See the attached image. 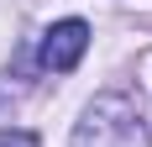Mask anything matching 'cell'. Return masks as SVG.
Returning a JSON list of instances; mask_svg holds the SVG:
<instances>
[{"instance_id":"obj_1","label":"cell","mask_w":152,"mask_h":147,"mask_svg":"<svg viewBox=\"0 0 152 147\" xmlns=\"http://www.w3.org/2000/svg\"><path fill=\"white\" fill-rule=\"evenodd\" d=\"M74 147H152L142 105L131 95H100L74 126Z\"/></svg>"},{"instance_id":"obj_2","label":"cell","mask_w":152,"mask_h":147,"mask_svg":"<svg viewBox=\"0 0 152 147\" xmlns=\"http://www.w3.org/2000/svg\"><path fill=\"white\" fill-rule=\"evenodd\" d=\"M84 47H89V26H84L79 16H68L58 26H47V37H42V68H53V74L79 68Z\"/></svg>"}]
</instances>
